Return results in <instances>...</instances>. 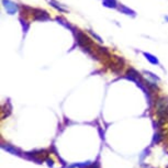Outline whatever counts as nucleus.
<instances>
[{
  "instance_id": "f257e3e1",
  "label": "nucleus",
  "mask_w": 168,
  "mask_h": 168,
  "mask_svg": "<svg viewBox=\"0 0 168 168\" xmlns=\"http://www.w3.org/2000/svg\"><path fill=\"white\" fill-rule=\"evenodd\" d=\"M33 15H34V20H37V21H46V20H49L51 17L48 15V13L44 10H39V9H34L33 10Z\"/></svg>"
},
{
  "instance_id": "f03ea898",
  "label": "nucleus",
  "mask_w": 168,
  "mask_h": 168,
  "mask_svg": "<svg viewBox=\"0 0 168 168\" xmlns=\"http://www.w3.org/2000/svg\"><path fill=\"white\" fill-rule=\"evenodd\" d=\"M3 2V6H5V8L7 9L8 13L9 15H15V12H17L18 10V7L15 3H13L12 1H10V0H2Z\"/></svg>"
},
{
  "instance_id": "7ed1b4c3",
  "label": "nucleus",
  "mask_w": 168,
  "mask_h": 168,
  "mask_svg": "<svg viewBox=\"0 0 168 168\" xmlns=\"http://www.w3.org/2000/svg\"><path fill=\"white\" fill-rule=\"evenodd\" d=\"M51 5L53 6V7L55 8V9H57V10H59L61 12H67V9H65L64 7H63L62 5H59L58 2H56V1H54V0H47Z\"/></svg>"
},
{
  "instance_id": "20e7f679",
  "label": "nucleus",
  "mask_w": 168,
  "mask_h": 168,
  "mask_svg": "<svg viewBox=\"0 0 168 168\" xmlns=\"http://www.w3.org/2000/svg\"><path fill=\"white\" fill-rule=\"evenodd\" d=\"M102 3H103L104 7H108V8L118 7V3H116V0H102Z\"/></svg>"
},
{
  "instance_id": "39448f33",
  "label": "nucleus",
  "mask_w": 168,
  "mask_h": 168,
  "mask_svg": "<svg viewBox=\"0 0 168 168\" xmlns=\"http://www.w3.org/2000/svg\"><path fill=\"white\" fill-rule=\"evenodd\" d=\"M144 56H145L146 59H147V61H149V62H151L152 64H156V65L158 64V59L156 58V57L154 56V55L149 54V53H144Z\"/></svg>"
},
{
  "instance_id": "423d86ee",
  "label": "nucleus",
  "mask_w": 168,
  "mask_h": 168,
  "mask_svg": "<svg viewBox=\"0 0 168 168\" xmlns=\"http://www.w3.org/2000/svg\"><path fill=\"white\" fill-rule=\"evenodd\" d=\"M120 11H121L122 13H125V15H134V11H132L131 9L126 8L125 6H121V7H120Z\"/></svg>"
}]
</instances>
